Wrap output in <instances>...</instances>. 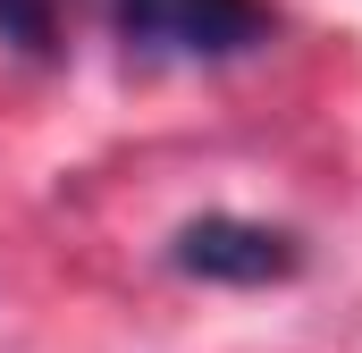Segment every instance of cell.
Wrapping results in <instances>:
<instances>
[{
    "label": "cell",
    "mask_w": 362,
    "mask_h": 353,
    "mask_svg": "<svg viewBox=\"0 0 362 353\" xmlns=\"http://www.w3.org/2000/svg\"><path fill=\"white\" fill-rule=\"evenodd\" d=\"M169 261L185 277H219V286H270V277H295L303 253H295V236L253 227V219H194V227H177Z\"/></svg>",
    "instance_id": "7a4b0ae2"
},
{
    "label": "cell",
    "mask_w": 362,
    "mask_h": 353,
    "mask_svg": "<svg viewBox=\"0 0 362 353\" xmlns=\"http://www.w3.org/2000/svg\"><path fill=\"white\" fill-rule=\"evenodd\" d=\"M0 42L51 51V0H0Z\"/></svg>",
    "instance_id": "3957f363"
},
{
    "label": "cell",
    "mask_w": 362,
    "mask_h": 353,
    "mask_svg": "<svg viewBox=\"0 0 362 353\" xmlns=\"http://www.w3.org/2000/svg\"><path fill=\"white\" fill-rule=\"evenodd\" d=\"M110 17L144 59H245L278 34L270 0H110Z\"/></svg>",
    "instance_id": "6da1fadb"
}]
</instances>
